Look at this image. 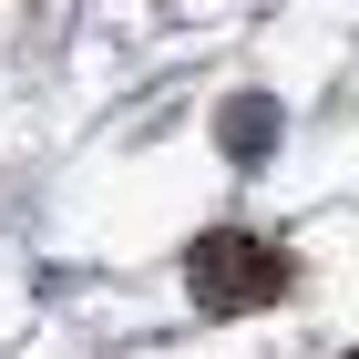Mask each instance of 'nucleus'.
Segmentation results:
<instances>
[{"mask_svg":"<svg viewBox=\"0 0 359 359\" xmlns=\"http://www.w3.org/2000/svg\"><path fill=\"white\" fill-rule=\"evenodd\" d=\"M277 134H287V113H277L267 93H236V103L216 113V144H226V165H247V175L277 154Z\"/></svg>","mask_w":359,"mask_h":359,"instance_id":"f03ea898","label":"nucleus"},{"mask_svg":"<svg viewBox=\"0 0 359 359\" xmlns=\"http://www.w3.org/2000/svg\"><path fill=\"white\" fill-rule=\"evenodd\" d=\"M185 287H195L205 318H257V308H277L287 287H298V267H287V247H267V236H247V226H216V236H195Z\"/></svg>","mask_w":359,"mask_h":359,"instance_id":"f257e3e1","label":"nucleus"}]
</instances>
